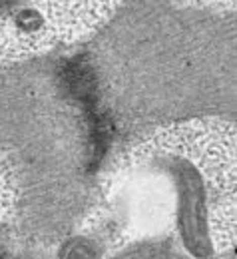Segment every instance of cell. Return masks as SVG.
I'll return each instance as SVG.
<instances>
[{
	"label": "cell",
	"mask_w": 237,
	"mask_h": 259,
	"mask_svg": "<svg viewBox=\"0 0 237 259\" xmlns=\"http://www.w3.org/2000/svg\"><path fill=\"white\" fill-rule=\"evenodd\" d=\"M64 84H66L68 92L76 98L78 102H82L86 106V110L96 106V82H94V74L90 70V66L84 60H74L72 64L66 66L64 70Z\"/></svg>",
	"instance_id": "obj_1"
},
{
	"label": "cell",
	"mask_w": 237,
	"mask_h": 259,
	"mask_svg": "<svg viewBox=\"0 0 237 259\" xmlns=\"http://www.w3.org/2000/svg\"><path fill=\"white\" fill-rule=\"evenodd\" d=\"M0 2H10V0H0Z\"/></svg>",
	"instance_id": "obj_2"
}]
</instances>
